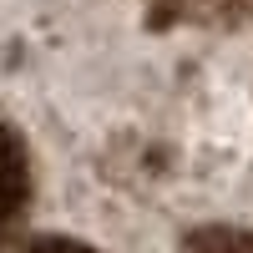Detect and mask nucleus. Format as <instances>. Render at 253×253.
I'll return each mask as SVG.
<instances>
[{
    "label": "nucleus",
    "mask_w": 253,
    "mask_h": 253,
    "mask_svg": "<svg viewBox=\"0 0 253 253\" xmlns=\"http://www.w3.org/2000/svg\"><path fill=\"white\" fill-rule=\"evenodd\" d=\"M213 253H253V243H243V238H218Z\"/></svg>",
    "instance_id": "1"
}]
</instances>
